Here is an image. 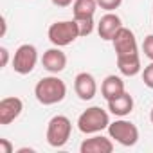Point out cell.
<instances>
[{
	"instance_id": "cell-1",
	"label": "cell",
	"mask_w": 153,
	"mask_h": 153,
	"mask_svg": "<svg viewBox=\"0 0 153 153\" xmlns=\"http://www.w3.org/2000/svg\"><path fill=\"white\" fill-rule=\"evenodd\" d=\"M67 96V85L63 79H59L58 76H47L42 78L36 87H34V97L38 99V103L51 106V105H58L65 99Z\"/></svg>"
},
{
	"instance_id": "cell-2",
	"label": "cell",
	"mask_w": 153,
	"mask_h": 153,
	"mask_svg": "<svg viewBox=\"0 0 153 153\" xmlns=\"http://www.w3.org/2000/svg\"><path fill=\"white\" fill-rule=\"evenodd\" d=\"M108 124H110V115L101 106H90L78 117V128L85 135H94L103 130H108Z\"/></svg>"
},
{
	"instance_id": "cell-3",
	"label": "cell",
	"mask_w": 153,
	"mask_h": 153,
	"mask_svg": "<svg viewBox=\"0 0 153 153\" xmlns=\"http://www.w3.org/2000/svg\"><path fill=\"white\" fill-rule=\"evenodd\" d=\"M47 36H49V42L56 47H67L74 43L78 38H81L76 20H59V22L51 24Z\"/></svg>"
},
{
	"instance_id": "cell-4",
	"label": "cell",
	"mask_w": 153,
	"mask_h": 153,
	"mask_svg": "<svg viewBox=\"0 0 153 153\" xmlns=\"http://www.w3.org/2000/svg\"><path fill=\"white\" fill-rule=\"evenodd\" d=\"M72 133V123L67 115H54L47 124V144L52 148H63Z\"/></svg>"
},
{
	"instance_id": "cell-5",
	"label": "cell",
	"mask_w": 153,
	"mask_h": 153,
	"mask_svg": "<svg viewBox=\"0 0 153 153\" xmlns=\"http://www.w3.org/2000/svg\"><path fill=\"white\" fill-rule=\"evenodd\" d=\"M108 135L124 148H131L139 142V128L124 117H119L117 121L108 124Z\"/></svg>"
},
{
	"instance_id": "cell-6",
	"label": "cell",
	"mask_w": 153,
	"mask_h": 153,
	"mask_svg": "<svg viewBox=\"0 0 153 153\" xmlns=\"http://www.w3.org/2000/svg\"><path fill=\"white\" fill-rule=\"evenodd\" d=\"M38 63V51L33 43H22L13 56V70L20 76H27Z\"/></svg>"
},
{
	"instance_id": "cell-7",
	"label": "cell",
	"mask_w": 153,
	"mask_h": 153,
	"mask_svg": "<svg viewBox=\"0 0 153 153\" xmlns=\"http://www.w3.org/2000/svg\"><path fill=\"white\" fill-rule=\"evenodd\" d=\"M112 45H114V51H115V56H124V54H133V52H139V47H137V38L133 34L131 29L128 27H121L115 36L112 38Z\"/></svg>"
},
{
	"instance_id": "cell-8",
	"label": "cell",
	"mask_w": 153,
	"mask_h": 153,
	"mask_svg": "<svg viewBox=\"0 0 153 153\" xmlns=\"http://www.w3.org/2000/svg\"><path fill=\"white\" fill-rule=\"evenodd\" d=\"M74 92L81 101H92L97 94V83L90 72H79L74 78Z\"/></svg>"
},
{
	"instance_id": "cell-9",
	"label": "cell",
	"mask_w": 153,
	"mask_h": 153,
	"mask_svg": "<svg viewBox=\"0 0 153 153\" xmlns=\"http://www.w3.org/2000/svg\"><path fill=\"white\" fill-rule=\"evenodd\" d=\"M24 110V101L16 96H9V97H4L0 101V124L2 126H7L11 124L15 119L20 117Z\"/></svg>"
},
{
	"instance_id": "cell-10",
	"label": "cell",
	"mask_w": 153,
	"mask_h": 153,
	"mask_svg": "<svg viewBox=\"0 0 153 153\" xmlns=\"http://www.w3.org/2000/svg\"><path fill=\"white\" fill-rule=\"evenodd\" d=\"M42 65L47 72L51 74H59L61 70H65L67 67V54L61 51V47H52L47 49L42 56Z\"/></svg>"
},
{
	"instance_id": "cell-11",
	"label": "cell",
	"mask_w": 153,
	"mask_h": 153,
	"mask_svg": "<svg viewBox=\"0 0 153 153\" xmlns=\"http://www.w3.org/2000/svg\"><path fill=\"white\" fill-rule=\"evenodd\" d=\"M123 27V20L119 15H115L114 11H106V15L101 16V20L97 22V34L101 40L112 42V38L115 36V33Z\"/></svg>"
},
{
	"instance_id": "cell-12",
	"label": "cell",
	"mask_w": 153,
	"mask_h": 153,
	"mask_svg": "<svg viewBox=\"0 0 153 153\" xmlns=\"http://www.w3.org/2000/svg\"><path fill=\"white\" fill-rule=\"evenodd\" d=\"M81 153H112L114 151V139L94 133L90 139H85L79 146Z\"/></svg>"
},
{
	"instance_id": "cell-13",
	"label": "cell",
	"mask_w": 153,
	"mask_h": 153,
	"mask_svg": "<svg viewBox=\"0 0 153 153\" xmlns=\"http://www.w3.org/2000/svg\"><path fill=\"white\" fill-rule=\"evenodd\" d=\"M108 103V110H110V114H114L115 117H126V115H130L131 112H133V97L124 90L123 94H119V96H115V97H112V99H108L106 101Z\"/></svg>"
},
{
	"instance_id": "cell-14",
	"label": "cell",
	"mask_w": 153,
	"mask_h": 153,
	"mask_svg": "<svg viewBox=\"0 0 153 153\" xmlns=\"http://www.w3.org/2000/svg\"><path fill=\"white\" fill-rule=\"evenodd\" d=\"M115 58H117V68H119V72L123 76H126V78H133V76H137L142 70L139 52L124 54V56H115Z\"/></svg>"
},
{
	"instance_id": "cell-15",
	"label": "cell",
	"mask_w": 153,
	"mask_h": 153,
	"mask_svg": "<svg viewBox=\"0 0 153 153\" xmlns=\"http://www.w3.org/2000/svg\"><path fill=\"white\" fill-rule=\"evenodd\" d=\"M124 90L126 88H124L123 78H121V76H115V74L106 76V78L103 79V83H101V94H103V97L106 101L115 97V96H119V94H123Z\"/></svg>"
},
{
	"instance_id": "cell-16",
	"label": "cell",
	"mask_w": 153,
	"mask_h": 153,
	"mask_svg": "<svg viewBox=\"0 0 153 153\" xmlns=\"http://www.w3.org/2000/svg\"><path fill=\"white\" fill-rule=\"evenodd\" d=\"M97 7H99V6H97V0H74V4H72L74 20L94 18Z\"/></svg>"
},
{
	"instance_id": "cell-17",
	"label": "cell",
	"mask_w": 153,
	"mask_h": 153,
	"mask_svg": "<svg viewBox=\"0 0 153 153\" xmlns=\"http://www.w3.org/2000/svg\"><path fill=\"white\" fill-rule=\"evenodd\" d=\"M78 22V29H79V36L85 38L88 34H92L96 24H94V18H83V20H76Z\"/></svg>"
},
{
	"instance_id": "cell-18",
	"label": "cell",
	"mask_w": 153,
	"mask_h": 153,
	"mask_svg": "<svg viewBox=\"0 0 153 153\" xmlns=\"http://www.w3.org/2000/svg\"><path fill=\"white\" fill-rule=\"evenodd\" d=\"M142 81H144V85L148 88L153 90V61L144 67V70H142Z\"/></svg>"
},
{
	"instance_id": "cell-19",
	"label": "cell",
	"mask_w": 153,
	"mask_h": 153,
	"mask_svg": "<svg viewBox=\"0 0 153 153\" xmlns=\"http://www.w3.org/2000/svg\"><path fill=\"white\" fill-rule=\"evenodd\" d=\"M123 4V0H97V6L105 11H115Z\"/></svg>"
},
{
	"instance_id": "cell-20",
	"label": "cell",
	"mask_w": 153,
	"mask_h": 153,
	"mask_svg": "<svg viewBox=\"0 0 153 153\" xmlns=\"http://www.w3.org/2000/svg\"><path fill=\"white\" fill-rule=\"evenodd\" d=\"M142 52L148 59L153 61V34H148L142 42Z\"/></svg>"
},
{
	"instance_id": "cell-21",
	"label": "cell",
	"mask_w": 153,
	"mask_h": 153,
	"mask_svg": "<svg viewBox=\"0 0 153 153\" xmlns=\"http://www.w3.org/2000/svg\"><path fill=\"white\" fill-rule=\"evenodd\" d=\"M15 148L7 139H0V153H13Z\"/></svg>"
},
{
	"instance_id": "cell-22",
	"label": "cell",
	"mask_w": 153,
	"mask_h": 153,
	"mask_svg": "<svg viewBox=\"0 0 153 153\" xmlns=\"http://www.w3.org/2000/svg\"><path fill=\"white\" fill-rule=\"evenodd\" d=\"M0 56H2V61H0V67H6L9 61V51L6 47H0Z\"/></svg>"
},
{
	"instance_id": "cell-23",
	"label": "cell",
	"mask_w": 153,
	"mask_h": 153,
	"mask_svg": "<svg viewBox=\"0 0 153 153\" xmlns=\"http://www.w3.org/2000/svg\"><path fill=\"white\" fill-rule=\"evenodd\" d=\"M56 7H68L70 4H74V0H51Z\"/></svg>"
},
{
	"instance_id": "cell-24",
	"label": "cell",
	"mask_w": 153,
	"mask_h": 153,
	"mask_svg": "<svg viewBox=\"0 0 153 153\" xmlns=\"http://www.w3.org/2000/svg\"><path fill=\"white\" fill-rule=\"evenodd\" d=\"M6 31H7V22H6V16H2V31H0V36H6Z\"/></svg>"
},
{
	"instance_id": "cell-25",
	"label": "cell",
	"mask_w": 153,
	"mask_h": 153,
	"mask_svg": "<svg viewBox=\"0 0 153 153\" xmlns=\"http://www.w3.org/2000/svg\"><path fill=\"white\" fill-rule=\"evenodd\" d=\"M18 153H34V149L33 148H20Z\"/></svg>"
},
{
	"instance_id": "cell-26",
	"label": "cell",
	"mask_w": 153,
	"mask_h": 153,
	"mask_svg": "<svg viewBox=\"0 0 153 153\" xmlns=\"http://www.w3.org/2000/svg\"><path fill=\"white\" fill-rule=\"evenodd\" d=\"M149 121H151V124H153V108H151V112H149Z\"/></svg>"
}]
</instances>
